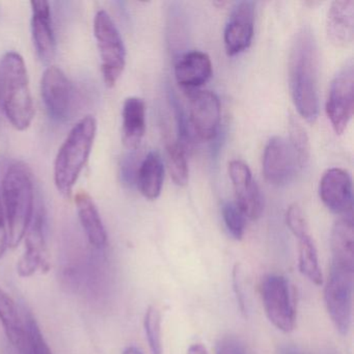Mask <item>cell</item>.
I'll use <instances>...</instances> for the list:
<instances>
[{
  "label": "cell",
  "instance_id": "1",
  "mask_svg": "<svg viewBox=\"0 0 354 354\" xmlns=\"http://www.w3.org/2000/svg\"><path fill=\"white\" fill-rule=\"evenodd\" d=\"M319 55L314 32L304 28L295 35L289 55V86L298 113L308 123L319 115Z\"/></svg>",
  "mask_w": 354,
  "mask_h": 354
},
{
  "label": "cell",
  "instance_id": "2",
  "mask_svg": "<svg viewBox=\"0 0 354 354\" xmlns=\"http://www.w3.org/2000/svg\"><path fill=\"white\" fill-rule=\"evenodd\" d=\"M1 202L7 217L9 242L16 248L22 241L35 215L34 180L26 163H12L3 178Z\"/></svg>",
  "mask_w": 354,
  "mask_h": 354
},
{
  "label": "cell",
  "instance_id": "3",
  "mask_svg": "<svg viewBox=\"0 0 354 354\" xmlns=\"http://www.w3.org/2000/svg\"><path fill=\"white\" fill-rule=\"evenodd\" d=\"M0 107L15 129L24 131L35 118V105L24 57L15 51L0 59Z\"/></svg>",
  "mask_w": 354,
  "mask_h": 354
},
{
  "label": "cell",
  "instance_id": "4",
  "mask_svg": "<svg viewBox=\"0 0 354 354\" xmlns=\"http://www.w3.org/2000/svg\"><path fill=\"white\" fill-rule=\"evenodd\" d=\"M97 121L93 115L82 118L68 134L55 161V183L66 198L73 188L88 162L96 138Z\"/></svg>",
  "mask_w": 354,
  "mask_h": 354
},
{
  "label": "cell",
  "instance_id": "5",
  "mask_svg": "<svg viewBox=\"0 0 354 354\" xmlns=\"http://www.w3.org/2000/svg\"><path fill=\"white\" fill-rule=\"evenodd\" d=\"M94 34L105 84L113 88L125 69L126 48L113 18L104 10H100L95 15Z\"/></svg>",
  "mask_w": 354,
  "mask_h": 354
},
{
  "label": "cell",
  "instance_id": "6",
  "mask_svg": "<svg viewBox=\"0 0 354 354\" xmlns=\"http://www.w3.org/2000/svg\"><path fill=\"white\" fill-rule=\"evenodd\" d=\"M353 269L331 264L330 272L324 288L327 313L335 329L342 335H348L352 322Z\"/></svg>",
  "mask_w": 354,
  "mask_h": 354
},
{
  "label": "cell",
  "instance_id": "7",
  "mask_svg": "<svg viewBox=\"0 0 354 354\" xmlns=\"http://www.w3.org/2000/svg\"><path fill=\"white\" fill-rule=\"evenodd\" d=\"M261 297L267 318L283 333L293 330L296 310L289 281L279 274H269L261 283Z\"/></svg>",
  "mask_w": 354,
  "mask_h": 354
},
{
  "label": "cell",
  "instance_id": "8",
  "mask_svg": "<svg viewBox=\"0 0 354 354\" xmlns=\"http://www.w3.org/2000/svg\"><path fill=\"white\" fill-rule=\"evenodd\" d=\"M326 113L335 133L347 129L354 109V64L349 59L335 74L329 86Z\"/></svg>",
  "mask_w": 354,
  "mask_h": 354
},
{
  "label": "cell",
  "instance_id": "9",
  "mask_svg": "<svg viewBox=\"0 0 354 354\" xmlns=\"http://www.w3.org/2000/svg\"><path fill=\"white\" fill-rule=\"evenodd\" d=\"M188 124L194 136L203 142L214 140L221 127V101L210 91L194 90L188 93Z\"/></svg>",
  "mask_w": 354,
  "mask_h": 354
},
{
  "label": "cell",
  "instance_id": "10",
  "mask_svg": "<svg viewBox=\"0 0 354 354\" xmlns=\"http://www.w3.org/2000/svg\"><path fill=\"white\" fill-rule=\"evenodd\" d=\"M74 91L71 82L61 68L49 66L41 80V95L50 118L64 122L71 115Z\"/></svg>",
  "mask_w": 354,
  "mask_h": 354
},
{
  "label": "cell",
  "instance_id": "11",
  "mask_svg": "<svg viewBox=\"0 0 354 354\" xmlns=\"http://www.w3.org/2000/svg\"><path fill=\"white\" fill-rule=\"evenodd\" d=\"M262 167L265 179L274 186L287 185L300 169L289 142L281 136H274L267 142Z\"/></svg>",
  "mask_w": 354,
  "mask_h": 354
},
{
  "label": "cell",
  "instance_id": "12",
  "mask_svg": "<svg viewBox=\"0 0 354 354\" xmlns=\"http://www.w3.org/2000/svg\"><path fill=\"white\" fill-rule=\"evenodd\" d=\"M229 175L235 194L236 205L250 221H257L264 211V200L248 165L242 160L229 163Z\"/></svg>",
  "mask_w": 354,
  "mask_h": 354
},
{
  "label": "cell",
  "instance_id": "13",
  "mask_svg": "<svg viewBox=\"0 0 354 354\" xmlns=\"http://www.w3.org/2000/svg\"><path fill=\"white\" fill-rule=\"evenodd\" d=\"M319 196L331 212L343 216L351 215L353 207L351 176L339 167L327 169L319 183Z\"/></svg>",
  "mask_w": 354,
  "mask_h": 354
},
{
  "label": "cell",
  "instance_id": "14",
  "mask_svg": "<svg viewBox=\"0 0 354 354\" xmlns=\"http://www.w3.org/2000/svg\"><path fill=\"white\" fill-rule=\"evenodd\" d=\"M252 1H240L232 10L223 32L225 53L230 57L240 55L252 44L254 32V11Z\"/></svg>",
  "mask_w": 354,
  "mask_h": 354
},
{
  "label": "cell",
  "instance_id": "15",
  "mask_svg": "<svg viewBox=\"0 0 354 354\" xmlns=\"http://www.w3.org/2000/svg\"><path fill=\"white\" fill-rule=\"evenodd\" d=\"M24 238L26 252L17 265L20 277H32L37 271L48 270V250L45 238V218L42 212L35 213Z\"/></svg>",
  "mask_w": 354,
  "mask_h": 354
},
{
  "label": "cell",
  "instance_id": "16",
  "mask_svg": "<svg viewBox=\"0 0 354 354\" xmlns=\"http://www.w3.org/2000/svg\"><path fill=\"white\" fill-rule=\"evenodd\" d=\"M32 35L35 48L44 63L53 61L57 51L50 5L45 0H32Z\"/></svg>",
  "mask_w": 354,
  "mask_h": 354
},
{
  "label": "cell",
  "instance_id": "17",
  "mask_svg": "<svg viewBox=\"0 0 354 354\" xmlns=\"http://www.w3.org/2000/svg\"><path fill=\"white\" fill-rule=\"evenodd\" d=\"M327 38L331 44L345 48L354 38L353 0H335L329 7L326 17Z\"/></svg>",
  "mask_w": 354,
  "mask_h": 354
},
{
  "label": "cell",
  "instance_id": "18",
  "mask_svg": "<svg viewBox=\"0 0 354 354\" xmlns=\"http://www.w3.org/2000/svg\"><path fill=\"white\" fill-rule=\"evenodd\" d=\"M213 73L212 62L207 53L190 51L180 57L175 66V77L178 84L186 91L198 90L206 84Z\"/></svg>",
  "mask_w": 354,
  "mask_h": 354
},
{
  "label": "cell",
  "instance_id": "19",
  "mask_svg": "<svg viewBox=\"0 0 354 354\" xmlns=\"http://www.w3.org/2000/svg\"><path fill=\"white\" fill-rule=\"evenodd\" d=\"M75 204L88 243L95 250H104L107 245L106 230L92 196L88 192L80 190L75 194Z\"/></svg>",
  "mask_w": 354,
  "mask_h": 354
},
{
  "label": "cell",
  "instance_id": "20",
  "mask_svg": "<svg viewBox=\"0 0 354 354\" xmlns=\"http://www.w3.org/2000/svg\"><path fill=\"white\" fill-rule=\"evenodd\" d=\"M122 118L124 145L129 150H138L146 133V103L138 97H129L124 102Z\"/></svg>",
  "mask_w": 354,
  "mask_h": 354
},
{
  "label": "cell",
  "instance_id": "21",
  "mask_svg": "<svg viewBox=\"0 0 354 354\" xmlns=\"http://www.w3.org/2000/svg\"><path fill=\"white\" fill-rule=\"evenodd\" d=\"M333 265L354 270V227L351 215L341 217L331 230Z\"/></svg>",
  "mask_w": 354,
  "mask_h": 354
},
{
  "label": "cell",
  "instance_id": "22",
  "mask_svg": "<svg viewBox=\"0 0 354 354\" xmlns=\"http://www.w3.org/2000/svg\"><path fill=\"white\" fill-rule=\"evenodd\" d=\"M165 180V165L157 151H151L140 162L136 185L140 194L149 201H154L160 196Z\"/></svg>",
  "mask_w": 354,
  "mask_h": 354
},
{
  "label": "cell",
  "instance_id": "23",
  "mask_svg": "<svg viewBox=\"0 0 354 354\" xmlns=\"http://www.w3.org/2000/svg\"><path fill=\"white\" fill-rule=\"evenodd\" d=\"M0 323L10 343L16 349L21 345L24 335V321L13 298L0 288Z\"/></svg>",
  "mask_w": 354,
  "mask_h": 354
},
{
  "label": "cell",
  "instance_id": "24",
  "mask_svg": "<svg viewBox=\"0 0 354 354\" xmlns=\"http://www.w3.org/2000/svg\"><path fill=\"white\" fill-rule=\"evenodd\" d=\"M298 239V268L300 273L315 285H322L323 277L319 266L318 252L310 234Z\"/></svg>",
  "mask_w": 354,
  "mask_h": 354
},
{
  "label": "cell",
  "instance_id": "25",
  "mask_svg": "<svg viewBox=\"0 0 354 354\" xmlns=\"http://www.w3.org/2000/svg\"><path fill=\"white\" fill-rule=\"evenodd\" d=\"M22 317L24 321V335L21 345L17 349L19 354H53L32 313L24 308Z\"/></svg>",
  "mask_w": 354,
  "mask_h": 354
},
{
  "label": "cell",
  "instance_id": "26",
  "mask_svg": "<svg viewBox=\"0 0 354 354\" xmlns=\"http://www.w3.org/2000/svg\"><path fill=\"white\" fill-rule=\"evenodd\" d=\"M167 169L176 185L183 187L189 180V167L186 157L185 147L179 140H167Z\"/></svg>",
  "mask_w": 354,
  "mask_h": 354
},
{
  "label": "cell",
  "instance_id": "27",
  "mask_svg": "<svg viewBox=\"0 0 354 354\" xmlns=\"http://www.w3.org/2000/svg\"><path fill=\"white\" fill-rule=\"evenodd\" d=\"M289 142L300 169L306 167L310 157V138L306 129L297 120L291 118L289 126Z\"/></svg>",
  "mask_w": 354,
  "mask_h": 354
},
{
  "label": "cell",
  "instance_id": "28",
  "mask_svg": "<svg viewBox=\"0 0 354 354\" xmlns=\"http://www.w3.org/2000/svg\"><path fill=\"white\" fill-rule=\"evenodd\" d=\"M144 327L151 353L163 354L162 339H161V315L158 308L150 306L147 310Z\"/></svg>",
  "mask_w": 354,
  "mask_h": 354
},
{
  "label": "cell",
  "instance_id": "29",
  "mask_svg": "<svg viewBox=\"0 0 354 354\" xmlns=\"http://www.w3.org/2000/svg\"><path fill=\"white\" fill-rule=\"evenodd\" d=\"M223 223L230 235L236 240H241L245 233L246 217L236 203L225 202L221 209Z\"/></svg>",
  "mask_w": 354,
  "mask_h": 354
},
{
  "label": "cell",
  "instance_id": "30",
  "mask_svg": "<svg viewBox=\"0 0 354 354\" xmlns=\"http://www.w3.org/2000/svg\"><path fill=\"white\" fill-rule=\"evenodd\" d=\"M286 223H287L290 231L296 238L310 233L304 211L298 204H292L288 208L287 213H286Z\"/></svg>",
  "mask_w": 354,
  "mask_h": 354
},
{
  "label": "cell",
  "instance_id": "31",
  "mask_svg": "<svg viewBox=\"0 0 354 354\" xmlns=\"http://www.w3.org/2000/svg\"><path fill=\"white\" fill-rule=\"evenodd\" d=\"M140 156L136 153L127 155L124 159L122 165V177L127 185H136V178H138V169H140Z\"/></svg>",
  "mask_w": 354,
  "mask_h": 354
},
{
  "label": "cell",
  "instance_id": "32",
  "mask_svg": "<svg viewBox=\"0 0 354 354\" xmlns=\"http://www.w3.org/2000/svg\"><path fill=\"white\" fill-rule=\"evenodd\" d=\"M216 354H246V351L237 337L227 335L217 343Z\"/></svg>",
  "mask_w": 354,
  "mask_h": 354
},
{
  "label": "cell",
  "instance_id": "33",
  "mask_svg": "<svg viewBox=\"0 0 354 354\" xmlns=\"http://www.w3.org/2000/svg\"><path fill=\"white\" fill-rule=\"evenodd\" d=\"M9 246V230H8L7 217H6L3 202L0 198V258L5 254L6 250Z\"/></svg>",
  "mask_w": 354,
  "mask_h": 354
},
{
  "label": "cell",
  "instance_id": "34",
  "mask_svg": "<svg viewBox=\"0 0 354 354\" xmlns=\"http://www.w3.org/2000/svg\"><path fill=\"white\" fill-rule=\"evenodd\" d=\"M233 289L236 294V298H237V302L239 304L240 310H242V313H245V297H244L243 291H242L240 271L239 268H238V265H236L233 271Z\"/></svg>",
  "mask_w": 354,
  "mask_h": 354
},
{
  "label": "cell",
  "instance_id": "35",
  "mask_svg": "<svg viewBox=\"0 0 354 354\" xmlns=\"http://www.w3.org/2000/svg\"><path fill=\"white\" fill-rule=\"evenodd\" d=\"M187 354H209L206 348L201 344H194L188 349Z\"/></svg>",
  "mask_w": 354,
  "mask_h": 354
},
{
  "label": "cell",
  "instance_id": "36",
  "mask_svg": "<svg viewBox=\"0 0 354 354\" xmlns=\"http://www.w3.org/2000/svg\"><path fill=\"white\" fill-rule=\"evenodd\" d=\"M279 354H302L299 349L294 347V346H286L281 348V353Z\"/></svg>",
  "mask_w": 354,
  "mask_h": 354
},
{
  "label": "cell",
  "instance_id": "37",
  "mask_svg": "<svg viewBox=\"0 0 354 354\" xmlns=\"http://www.w3.org/2000/svg\"><path fill=\"white\" fill-rule=\"evenodd\" d=\"M123 354H142V352L138 348L130 346V347L126 348L124 350Z\"/></svg>",
  "mask_w": 354,
  "mask_h": 354
}]
</instances>
